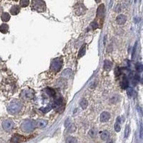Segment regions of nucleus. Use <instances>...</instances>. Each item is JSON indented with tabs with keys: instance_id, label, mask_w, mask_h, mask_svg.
Here are the masks:
<instances>
[{
	"instance_id": "f257e3e1",
	"label": "nucleus",
	"mask_w": 143,
	"mask_h": 143,
	"mask_svg": "<svg viewBox=\"0 0 143 143\" xmlns=\"http://www.w3.org/2000/svg\"><path fill=\"white\" fill-rule=\"evenodd\" d=\"M32 9L38 12H43L46 10V4L42 0H32Z\"/></svg>"
},
{
	"instance_id": "f03ea898",
	"label": "nucleus",
	"mask_w": 143,
	"mask_h": 143,
	"mask_svg": "<svg viewBox=\"0 0 143 143\" xmlns=\"http://www.w3.org/2000/svg\"><path fill=\"white\" fill-rule=\"evenodd\" d=\"M22 104L19 101H14V102H12L8 106L7 110L10 114H14L19 112L22 109Z\"/></svg>"
},
{
	"instance_id": "7ed1b4c3",
	"label": "nucleus",
	"mask_w": 143,
	"mask_h": 143,
	"mask_svg": "<svg viewBox=\"0 0 143 143\" xmlns=\"http://www.w3.org/2000/svg\"><path fill=\"white\" fill-rule=\"evenodd\" d=\"M62 64H63L62 60L60 59L59 58H57V59H54L51 63V70L54 72H59L62 68Z\"/></svg>"
},
{
	"instance_id": "20e7f679",
	"label": "nucleus",
	"mask_w": 143,
	"mask_h": 143,
	"mask_svg": "<svg viewBox=\"0 0 143 143\" xmlns=\"http://www.w3.org/2000/svg\"><path fill=\"white\" fill-rule=\"evenodd\" d=\"M34 126H35V124L33 121L27 120L22 124V130H24V132H28L33 130V129L34 128Z\"/></svg>"
},
{
	"instance_id": "39448f33",
	"label": "nucleus",
	"mask_w": 143,
	"mask_h": 143,
	"mask_svg": "<svg viewBox=\"0 0 143 143\" xmlns=\"http://www.w3.org/2000/svg\"><path fill=\"white\" fill-rule=\"evenodd\" d=\"M86 8L85 7V6L81 4V3H79L77 5H75V14L78 16H80V15H83V14H85Z\"/></svg>"
},
{
	"instance_id": "423d86ee",
	"label": "nucleus",
	"mask_w": 143,
	"mask_h": 143,
	"mask_svg": "<svg viewBox=\"0 0 143 143\" xmlns=\"http://www.w3.org/2000/svg\"><path fill=\"white\" fill-rule=\"evenodd\" d=\"M2 127H3L4 129L6 130V131H10V130H11L13 128L14 123L10 119H6L2 123Z\"/></svg>"
},
{
	"instance_id": "0eeeda50",
	"label": "nucleus",
	"mask_w": 143,
	"mask_h": 143,
	"mask_svg": "<svg viewBox=\"0 0 143 143\" xmlns=\"http://www.w3.org/2000/svg\"><path fill=\"white\" fill-rule=\"evenodd\" d=\"M104 14H105V6L104 5H100L97 10V17H98L100 19V21L102 23V18L104 17Z\"/></svg>"
},
{
	"instance_id": "6e6552de",
	"label": "nucleus",
	"mask_w": 143,
	"mask_h": 143,
	"mask_svg": "<svg viewBox=\"0 0 143 143\" xmlns=\"http://www.w3.org/2000/svg\"><path fill=\"white\" fill-rule=\"evenodd\" d=\"M24 140V137L19 134H14L11 139L12 143H20Z\"/></svg>"
},
{
	"instance_id": "1a4fd4ad",
	"label": "nucleus",
	"mask_w": 143,
	"mask_h": 143,
	"mask_svg": "<svg viewBox=\"0 0 143 143\" xmlns=\"http://www.w3.org/2000/svg\"><path fill=\"white\" fill-rule=\"evenodd\" d=\"M110 119V114L107 112H103L100 114V121L102 122H106Z\"/></svg>"
},
{
	"instance_id": "9d476101",
	"label": "nucleus",
	"mask_w": 143,
	"mask_h": 143,
	"mask_svg": "<svg viewBox=\"0 0 143 143\" xmlns=\"http://www.w3.org/2000/svg\"><path fill=\"white\" fill-rule=\"evenodd\" d=\"M126 21H127V17L124 16V14H119L116 18V22L119 25L124 24L126 22Z\"/></svg>"
},
{
	"instance_id": "9b49d317",
	"label": "nucleus",
	"mask_w": 143,
	"mask_h": 143,
	"mask_svg": "<svg viewBox=\"0 0 143 143\" xmlns=\"http://www.w3.org/2000/svg\"><path fill=\"white\" fill-rule=\"evenodd\" d=\"M114 130L117 132H119L121 129V117H118L117 118V120H116V122L114 124Z\"/></svg>"
},
{
	"instance_id": "f8f14e48",
	"label": "nucleus",
	"mask_w": 143,
	"mask_h": 143,
	"mask_svg": "<svg viewBox=\"0 0 143 143\" xmlns=\"http://www.w3.org/2000/svg\"><path fill=\"white\" fill-rule=\"evenodd\" d=\"M32 97H33V92L30 90L24 91V93L22 94V97L26 100L31 99V98H32Z\"/></svg>"
},
{
	"instance_id": "ddd939ff",
	"label": "nucleus",
	"mask_w": 143,
	"mask_h": 143,
	"mask_svg": "<svg viewBox=\"0 0 143 143\" xmlns=\"http://www.w3.org/2000/svg\"><path fill=\"white\" fill-rule=\"evenodd\" d=\"M20 12V7L17 5H14L13 6L11 10H10V13L12 14V15H17Z\"/></svg>"
},
{
	"instance_id": "4468645a",
	"label": "nucleus",
	"mask_w": 143,
	"mask_h": 143,
	"mask_svg": "<svg viewBox=\"0 0 143 143\" xmlns=\"http://www.w3.org/2000/svg\"><path fill=\"white\" fill-rule=\"evenodd\" d=\"M112 62L110 61V60H107L106 59L104 62V69L107 71H110V69H112Z\"/></svg>"
},
{
	"instance_id": "2eb2a0df",
	"label": "nucleus",
	"mask_w": 143,
	"mask_h": 143,
	"mask_svg": "<svg viewBox=\"0 0 143 143\" xmlns=\"http://www.w3.org/2000/svg\"><path fill=\"white\" fill-rule=\"evenodd\" d=\"M128 80H127V77L124 76L122 77V82H121V87H122V88L124 89V90H126L128 87Z\"/></svg>"
},
{
	"instance_id": "dca6fc26",
	"label": "nucleus",
	"mask_w": 143,
	"mask_h": 143,
	"mask_svg": "<svg viewBox=\"0 0 143 143\" xmlns=\"http://www.w3.org/2000/svg\"><path fill=\"white\" fill-rule=\"evenodd\" d=\"M100 137L102 140H107L110 137V133L108 131L105 130V131H102L101 133H100Z\"/></svg>"
},
{
	"instance_id": "f3484780",
	"label": "nucleus",
	"mask_w": 143,
	"mask_h": 143,
	"mask_svg": "<svg viewBox=\"0 0 143 143\" xmlns=\"http://www.w3.org/2000/svg\"><path fill=\"white\" fill-rule=\"evenodd\" d=\"M86 53V44H83L82 46L80 48V51H79V53H78V58L80 59V58H81Z\"/></svg>"
},
{
	"instance_id": "a211bd4d",
	"label": "nucleus",
	"mask_w": 143,
	"mask_h": 143,
	"mask_svg": "<svg viewBox=\"0 0 143 143\" xmlns=\"http://www.w3.org/2000/svg\"><path fill=\"white\" fill-rule=\"evenodd\" d=\"M47 122L46 120L40 119V120H39L38 122L36 123V125L39 128H43V127H44L47 125Z\"/></svg>"
},
{
	"instance_id": "6ab92c4d",
	"label": "nucleus",
	"mask_w": 143,
	"mask_h": 143,
	"mask_svg": "<svg viewBox=\"0 0 143 143\" xmlns=\"http://www.w3.org/2000/svg\"><path fill=\"white\" fill-rule=\"evenodd\" d=\"M9 31V26L7 24H2L0 25V32L2 33L6 34Z\"/></svg>"
},
{
	"instance_id": "aec40b11",
	"label": "nucleus",
	"mask_w": 143,
	"mask_h": 143,
	"mask_svg": "<svg viewBox=\"0 0 143 143\" xmlns=\"http://www.w3.org/2000/svg\"><path fill=\"white\" fill-rule=\"evenodd\" d=\"M1 19H2V20L3 22H8V21H10V14L7 13V12H4L3 14L1 15Z\"/></svg>"
},
{
	"instance_id": "412c9836",
	"label": "nucleus",
	"mask_w": 143,
	"mask_h": 143,
	"mask_svg": "<svg viewBox=\"0 0 143 143\" xmlns=\"http://www.w3.org/2000/svg\"><path fill=\"white\" fill-rule=\"evenodd\" d=\"M80 107H81L82 109H86L87 107L88 106V102L86 99H82L80 102Z\"/></svg>"
},
{
	"instance_id": "4be33fe9",
	"label": "nucleus",
	"mask_w": 143,
	"mask_h": 143,
	"mask_svg": "<svg viewBox=\"0 0 143 143\" xmlns=\"http://www.w3.org/2000/svg\"><path fill=\"white\" fill-rule=\"evenodd\" d=\"M19 4L22 7H27L29 4V0H20Z\"/></svg>"
},
{
	"instance_id": "5701e85b",
	"label": "nucleus",
	"mask_w": 143,
	"mask_h": 143,
	"mask_svg": "<svg viewBox=\"0 0 143 143\" xmlns=\"http://www.w3.org/2000/svg\"><path fill=\"white\" fill-rule=\"evenodd\" d=\"M66 143H77V140L74 137H68L66 139Z\"/></svg>"
},
{
	"instance_id": "b1692460",
	"label": "nucleus",
	"mask_w": 143,
	"mask_h": 143,
	"mask_svg": "<svg viewBox=\"0 0 143 143\" xmlns=\"http://www.w3.org/2000/svg\"><path fill=\"white\" fill-rule=\"evenodd\" d=\"M72 71L70 69H65L64 72L62 73V77H66V78H68L71 75Z\"/></svg>"
},
{
	"instance_id": "393cba45",
	"label": "nucleus",
	"mask_w": 143,
	"mask_h": 143,
	"mask_svg": "<svg viewBox=\"0 0 143 143\" xmlns=\"http://www.w3.org/2000/svg\"><path fill=\"white\" fill-rule=\"evenodd\" d=\"M130 132V128H129V126L127 125L125 127V129H124V138H127Z\"/></svg>"
},
{
	"instance_id": "a878e982",
	"label": "nucleus",
	"mask_w": 143,
	"mask_h": 143,
	"mask_svg": "<svg viewBox=\"0 0 143 143\" xmlns=\"http://www.w3.org/2000/svg\"><path fill=\"white\" fill-rule=\"evenodd\" d=\"M89 135L91 137H92V138L95 137L96 135H97V131H96V129H91L89 131Z\"/></svg>"
},
{
	"instance_id": "bb28decb",
	"label": "nucleus",
	"mask_w": 143,
	"mask_h": 143,
	"mask_svg": "<svg viewBox=\"0 0 143 143\" xmlns=\"http://www.w3.org/2000/svg\"><path fill=\"white\" fill-rule=\"evenodd\" d=\"M136 69L138 72H142V64L137 63L136 64Z\"/></svg>"
},
{
	"instance_id": "cd10ccee",
	"label": "nucleus",
	"mask_w": 143,
	"mask_h": 143,
	"mask_svg": "<svg viewBox=\"0 0 143 143\" xmlns=\"http://www.w3.org/2000/svg\"><path fill=\"white\" fill-rule=\"evenodd\" d=\"M75 129H76V127H75L74 124H72V125L69 126L68 131H69V132H74L75 131Z\"/></svg>"
},
{
	"instance_id": "c85d7f7f",
	"label": "nucleus",
	"mask_w": 143,
	"mask_h": 143,
	"mask_svg": "<svg viewBox=\"0 0 143 143\" xmlns=\"http://www.w3.org/2000/svg\"><path fill=\"white\" fill-rule=\"evenodd\" d=\"M137 42L135 43V44H134V47H133V51H132V59H134V55H135L136 49H137Z\"/></svg>"
},
{
	"instance_id": "c756f323",
	"label": "nucleus",
	"mask_w": 143,
	"mask_h": 143,
	"mask_svg": "<svg viewBox=\"0 0 143 143\" xmlns=\"http://www.w3.org/2000/svg\"><path fill=\"white\" fill-rule=\"evenodd\" d=\"M91 27L93 29H95L98 27V24L96 22H93L92 24H91Z\"/></svg>"
},
{
	"instance_id": "7c9ffc66",
	"label": "nucleus",
	"mask_w": 143,
	"mask_h": 143,
	"mask_svg": "<svg viewBox=\"0 0 143 143\" xmlns=\"http://www.w3.org/2000/svg\"><path fill=\"white\" fill-rule=\"evenodd\" d=\"M114 74H115L116 76H118L119 75H120V70H119V69L118 67H117V68L115 69V72H114Z\"/></svg>"
},
{
	"instance_id": "2f4dec72",
	"label": "nucleus",
	"mask_w": 143,
	"mask_h": 143,
	"mask_svg": "<svg viewBox=\"0 0 143 143\" xmlns=\"http://www.w3.org/2000/svg\"><path fill=\"white\" fill-rule=\"evenodd\" d=\"M127 95H128L129 97L132 96V89H127Z\"/></svg>"
},
{
	"instance_id": "473e14b6",
	"label": "nucleus",
	"mask_w": 143,
	"mask_h": 143,
	"mask_svg": "<svg viewBox=\"0 0 143 143\" xmlns=\"http://www.w3.org/2000/svg\"><path fill=\"white\" fill-rule=\"evenodd\" d=\"M69 123H70V119H66V121H65V122H64V126L67 127H68V126L69 125Z\"/></svg>"
},
{
	"instance_id": "72a5a7b5",
	"label": "nucleus",
	"mask_w": 143,
	"mask_h": 143,
	"mask_svg": "<svg viewBox=\"0 0 143 143\" xmlns=\"http://www.w3.org/2000/svg\"><path fill=\"white\" fill-rule=\"evenodd\" d=\"M100 1H101V0H95V2H97V3H99V2H100Z\"/></svg>"
},
{
	"instance_id": "f704fd0d",
	"label": "nucleus",
	"mask_w": 143,
	"mask_h": 143,
	"mask_svg": "<svg viewBox=\"0 0 143 143\" xmlns=\"http://www.w3.org/2000/svg\"><path fill=\"white\" fill-rule=\"evenodd\" d=\"M107 143H112V140H109V141H107Z\"/></svg>"
},
{
	"instance_id": "c9c22d12",
	"label": "nucleus",
	"mask_w": 143,
	"mask_h": 143,
	"mask_svg": "<svg viewBox=\"0 0 143 143\" xmlns=\"http://www.w3.org/2000/svg\"><path fill=\"white\" fill-rule=\"evenodd\" d=\"M2 7H0V12H2Z\"/></svg>"
}]
</instances>
